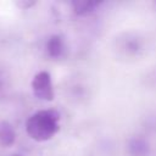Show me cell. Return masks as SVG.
Listing matches in <instances>:
<instances>
[{"instance_id":"cell-1","label":"cell","mask_w":156,"mask_h":156,"mask_svg":"<svg viewBox=\"0 0 156 156\" xmlns=\"http://www.w3.org/2000/svg\"><path fill=\"white\" fill-rule=\"evenodd\" d=\"M60 115L55 110H41L32 115L27 123L26 129L28 135L37 141H46L51 139L58 130Z\"/></svg>"},{"instance_id":"cell-2","label":"cell","mask_w":156,"mask_h":156,"mask_svg":"<svg viewBox=\"0 0 156 156\" xmlns=\"http://www.w3.org/2000/svg\"><path fill=\"white\" fill-rule=\"evenodd\" d=\"M32 89L34 95L45 101H51L54 99V89L51 83V77L48 72L41 71L37 73L32 80Z\"/></svg>"},{"instance_id":"cell-3","label":"cell","mask_w":156,"mask_h":156,"mask_svg":"<svg viewBox=\"0 0 156 156\" xmlns=\"http://www.w3.org/2000/svg\"><path fill=\"white\" fill-rule=\"evenodd\" d=\"M128 152L132 156H146L150 151L149 143L141 136H133L127 143Z\"/></svg>"},{"instance_id":"cell-4","label":"cell","mask_w":156,"mask_h":156,"mask_svg":"<svg viewBox=\"0 0 156 156\" xmlns=\"http://www.w3.org/2000/svg\"><path fill=\"white\" fill-rule=\"evenodd\" d=\"M101 1H95V0H73L72 1V7L77 15H87L96 10Z\"/></svg>"},{"instance_id":"cell-5","label":"cell","mask_w":156,"mask_h":156,"mask_svg":"<svg viewBox=\"0 0 156 156\" xmlns=\"http://www.w3.org/2000/svg\"><path fill=\"white\" fill-rule=\"evenodd\" d=\"M46 50L51 57H54V58L61 57L65 51V44H63L62 38L60 35L50 37V39L48 40V44H46Z\"/></svg>"},{"instance_id":"cell-6","label":"cell","mask_w":156,"mask_h":156,"mask_svg":"<svg viewBox=\"0 0 156 156\" xmlns=\"http://www.w3.org/2000/svg\"><path fill=\"white\" fill-rule=\"evenodd\" d=\"M15 143V132L7 122H0V144L11 146Z\"/></svg>"},{"instance_id":"cell-7","label":"cell","mask_w":156,"mask_h":156,"mask_svg":"<svg viewBox=\"0 0 156 156\" xmlns=\"http://www.w3.org/2000/svg\"><path fill=\"white\" fill-rule=\"evenodd\" d=\"M122 48L128 55H136L141 50V43L136 37H127Z\"/></svg>"}]
</instances>
